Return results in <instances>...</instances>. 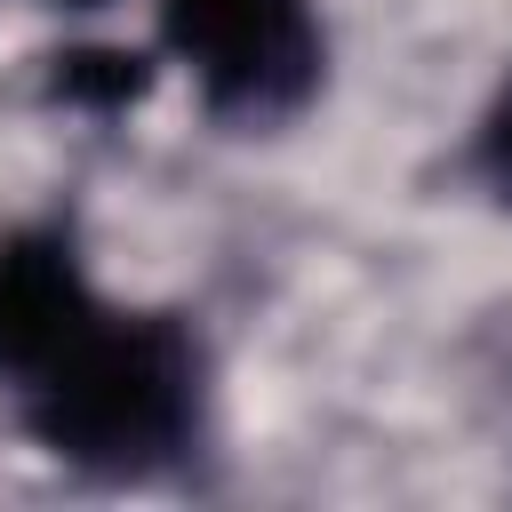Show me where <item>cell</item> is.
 Wrapping results in <instances>:
<instances>
[{"label": "cell", "instance_id": "2", "mask_svg": "<svg viewBox=\"0 0 512 512\" xmlns=\"http://www.w3.org/2000/svg\"><path fill=\"white\" fill-rule=\"evenodd\" d=\"M152 40L224 128H288L328 80L320 0H152Z\"/></svg>", "mask_w": 512, "mask_h": 512}, {"label": "cell", "instance_id": "3", "mask_svg": "<svg viewBox=\"0 0 512 512\" xmlns=\"http://www.w3.org/2000/svg\"><path fill=\"white\" fill-rule=\"evenodd\" d=\"M104 304L80 240L64 224H16L0 232V392H24Z\"/></svg>", "mask_w": 512, "mask_h": 512}, {"label": "cell", "instance_id": "5", "mask_svg": "<svg viewBox=\"0 0 512 512\" xmlns=\"http://www.w3.org/2000/svg\"><path fill=\"white\" fill-rule=\"evenodd\" d=\"M40 8H104V0H40Z\"/></svg>", "mask_w": 512, "mask_h": 512}, {"label": "cell", "instance_id": "4", "mask_svg": "<svg viewBox=\"0 0 512 512\" xmlns=\"http://www.w3.org/2000/svg\"><path fill=\"white\" fill-rule=\"evenodd\" d=\"M472 176H480V192L496 208H512V80L488 96V112L472 128Z\"/></svg>", "mask_w": 512, "mask_h": 512}, {"label": "cell", "instance_id": "1", "mask_svg": "<svg viewBox=\"0 0 512 512\" xmlns=\"http://www.w3.org/2000/svg\"><path fill=\"white\" fill-rule=\"evenodd\" d=\"M24 432L80 472H160L200 440L208 352L192 320L144 304H96L80 336L16 392Z\"/></svg>", "mask_w": 512, "mask_h": 512}]
</instances>
